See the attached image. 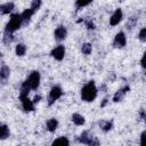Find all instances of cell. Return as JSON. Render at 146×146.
I'll use <instances>...</instances> for the list:
<instances>
[{"mask_svg": "<svg viewBox=\"0 0 146 146\" xmlns=\"http://www.w3.org/2000/svg\"><path fill=\"white\" fill-rule=\"evenodd\" d=\"M97 97V88L94 81H89L81 89V98L84 102H92Z\"/></svg>", "mask_w": 146, "mask_h": 146, "instance_id": "6da1fadb", "label": "cell"}, {"mask_svg": "<svg viewBox=\"0 0 146 146\" xmlns=\"http://www.w3.org/2000/svg\"><path fill=\"white\" fill-rule=\"evenodd\" d=\"M22 24H23V22H22L21 14H13L9 18V22L6 25V32L13 34L16 30H18L21 27Z\"/></svg>", "mask_w": 146, "mask_h": 146, "instance_id": "7a4b0ae2", "label": "cell"}, {"mask_svg": "<svg viewBox=\"0 0 146 146\" xmlns=\"http://www.w3.org/2000/svg\"><path fill=\"white\" fill-rule=\"evenodd\" d=\"M26 82H27V84L30 86L31 89H36L39 87V84H40V73L38 71H33L29 75Z\"/></svg>", "mask_w": 146, "mask_h": 146, "instance_id": "3957f363", "label": "cell"}, {"mask_svg": "<svg viewBox=\"0 0 146 146\" xmlns=\"http://www.w3.org/2000/svg\"><path fill=\"white\" fill-rule=\"evenodd\" d=\"M62 95H63V91H62V89L58 87V86H55V87H52L51 88V90H50V94H49V97H48V104L49 105H51V104H54L57 99H59L60 97H62Z\"/></svg>", "mask_w": 146, "mask_h": 146, "instance_id": "277c9868", "label": "cell"}, {"mask_svg": "<svg viewBox=\"0 0 146 146\" xmlns=\"http://www.w3.org/2000/svg\"><path fill=\"white\" fill-rule=\"evenodd\" d=\"M50 55H51L55 59H57V60H62V59L64 58V56H65V48H64V46L58 44L57 47H55V48L51 50Z\"/></svg>", "mask_w": 146, "mask_h": 146, "instance_id": "5b68a950", "label": "cell"}, {"mask_svg": "<svg viewBox=\"0 0 146 146\" xmlns=\"http://www.w3.org/2000/svg\"><path fill=\"white\" fill-rule=\"evenodd\" d=\"M122 17H123L122 10H121V9H116V10L113 13V15L111 16V18H110V24H111L112 26L117 25V24L122 21Z\"/></svg>", "mask_w": 146, "mask_h": 146, "instance_id": "8992f818", "label": "cell"}, {"mask_svg": "<svg viewBox=\"0 0 146 146\" xmlns=\"http://www.w3.org/2000/svg\"><path fill=\"white\" fill-rule=\"evenodd\" d=\"M127 43V39H125V34L123 32H119L115 38H114V46L116 48H122L124 47Z\"/></svg>", "mask_w": 146, "mask_h": 146, "instance_id": "52a82bcc", "label": "cell"}, {"mask_svg": "<svg viewBox=\"0 0 146 146\" xmlns=\"http://www.w3.org/2000/svg\"><path fill=\"white\" fill-rule=\"evenodd\" d=\"M66 34H67V31H66V29H65L64 26H58V27L55 30V32H54V36H55V39H56L57 41L64 40V39L66 38Z\"/></svg>", "mask_w": 146, "mask_h": 146, "instance_id": "ba28073f", "label": "cell"}, {"mask_svg": "<svg viewBox=\"0 0 146 146\" xmlns=\"http://www.w3.org/2000/svg\"><path fill=\"white\" fill-rule=\"evenodd\" d=\"M21 102H22L23 108H24L26 112H30V111H33V110H34V104H33V102H32L31 99H29V97L21 99Z\"/></svg>", "mask_w": 146, "mask_h": 146, "instance_id": "9c48e42d", "label": "cell"}, {"mask_svg": "<svg viewBox=\"0 0 146 146\" xmlns=\"http://www.w3.org/2000/svg\"><path fill=\"white\" fill-rule=\"evenodd\" d=\"M128 90H129V87H124V88L117 90V91L115 92L114 97H113V100H114V102H121V100L123 99V97L125 96V94H127Z\"/></svg>", "mask_w": 146, "mask_h": 146, "instance_id": "30bf717a", "label": "cell"}, {"mask_svg": "<svg viewBox=\"0 0 146 146\" xmlns=\"http://www.w3.org/2000/svg\"><path fill=\"white\" fill-rule=\"evenodd\" d=\"M30 90H31L30 86L27 84V82H26V81H24V82L22 83V87H21V92H19V99L26 98V97H27V95H29V92H30Z\"/></svg>", "mask_w": 146, "mask_h": 146, "instance_id": "8fae6325", "label": "cell"}, {"mask_svg": "<svg viewBox=\"0 0 146 146\" xmlns=\"http://www.w3.org/2000/svg\"><path fill=\"white\" fill-rule=\"evenodd\" d=\"M92 138H94L92 135H90L88 131H84V132L81 133V136H80V138H79V141L82 143V144H87V145H89L90 141L92 140Z\"/></svg>", "mask_w": 146, "mask_h": 146, "instance_id": "7c38bea8", "label": "cell"}, {"mask_svg": "<svg viewBox=\"0 0 146 146\" xmlns=\"http://www.w3.org/2000/svg\"><path fill=\"white\" fill-rule=\"evenodd\" d=\"M34 14V10H32L31 8H29V9H25L22 14H21V17H22V22L23 23H27L30 19H31V17H32V15Z\"/></svg>", "mask_w": 146, "mask_h": 146, "instance_id": "4fadbf2b", "label": "cell"}, {"mask_svg": "<svg viewBox=\"0 0 146 146\" xmlns=\"http://www.w3.org/2000/svg\"><path fill=\"white\" fill-rule=\"evenodd\" d=\"M51 146H70V141L66 137H59L52 141Z\"/></svg>", "mask_w": 146, "mask_h": 146, "instance_id": "5bb4252c", "label": "cell"}, {"mask_svg": "<svg viewBox=\"0 0 146 146\" xmlns=\"http://www.w3.org/2000/svg\"><path fill=\"white\" fill-rule=\"evenodd\" d=\"M14 9V3L13 2H7L0 6V14L5 15V14H9L11 10Z\"/></svg>", "mask_w": 146, "mask_h": 146, "instance_id": "9a60e30c", "label": "cell"}, {"mask_svg": "<svg viewBox=\"0 0 146 146\" xmlns=\"http://www.w3.org/2000/svg\"><path fill=\"white\" fill-rule=\"evenodd\" d=\"M72 121L73 123H75L76 125H82L84 124V117L81 115V114H78V113H74L72 115Z\"/></svg>", "mask_w": 146, "mask_h": 146, "instance_id": "2e32d148", "label": "cell"}, {"mask_svg": "<svg viewBox=\"0 0 146 146\" xmlns=\"http://www.w3.org/2000/svg\"><path fill=\"white\" fill-rule=\"evenodd\" d=\"M57 125H58V121H57L56 119H49V120L47 121V129H48V131H50V132L55 131L56 128H57Z\"/></svg>", "mask_w": 146, "mask_h": 146, "instance_id": "e0dca14e", "label": "cell"}, {"mask_svg": "<svg viewBox=\"0 0 146 146\" xmlns=\"http://www.w3.org/2000/svg\"><path fill=\"white\" fill-rule=\"evenodd\" d=\"M9 137V128L5 124L0 125V139H6Z\"/></svg>", "mask_w": 146, "mask_h": 146, "instance_id": "ac0fdd59", "label": "cell"}, {"mask_svg": "<svg viewBox=\"0 0 146 146\" xmlns=\"http://www.w3.org/2000/svg\"><path fill=\"white\" fill-rule=\"evenodd\" d=\"M9 74H10V70H9V67L6 66V65H3V66L0 68V79L6 80V79L9 76Z\"/></svg>", "mask_w": 146, "mask_h": 146, "instance_id": "d6986e66", "label": "cell"}, {"mask_svg": "<svg viewBox=\"0 0 146 146\" xmlns=\"http://www.w3.org/2000/svg\"><path fill=\"white\" fill-rule=\"evenodd\" d=\"M15 51H16V55H17V56H24L25 52H26V47H25V44H23V43L17 44Z\"/></svg>", "mask_w": 146, "mask_h": 146, "instance_id": "ffe728a7", "label": "cell"}, {"mask_svg": "<svg viewBox=\"0 0 146 146\" xmlns=\"http://www.w3.org/2000/svg\"><path fill=\"white\" fill-rule=\"evenodd\" d=\"M81 50H82V52H83L84 55H89V54L91 52V50H92V47H91L90 43H84V44L82 46Z\"/></svg>", "mask_w": 146, "mask_h": 146, "instance_id": "44dd1931", "label": "cell"}, {"mask_svg": "<svg viewBox=\"0 0 146 146\" xmlns=\"http://www.w3.org/2000/svg\"><path fill=\"white\" fill-rule=\"evenodd\" d=\"M100 127H102V129H103L104 131H108V130L112 129V122H110V121H104V122L100 123Z\"/></svg>", "mask_w": 146, "mask_h": 146, "instance_id": "7402d4cb", "label": "cell"}, {"mask_svg": "<svg viewBox=\"0 0 146 146\" xmlns=\"http://www.w3.org/2000/svg\"><path fill=\"white\" fill-rule=\"evenodd\" d=\"M137 19H138V18H136V17H130V18L128 19V22H127V27H129V29H132V27L136 25V23H137Z\"/></svg>", "mask_w": 146, "mask_h": 146, "instance_id": "603a6c76", "label": "cell"}, {"mask_svg": "<svg viewBox=\"0 0 146 146\" xmlns=\"http://www.w3.org/2000/svg\"><path fill=\"white\" fill-rule=\"evenodd\" d=\"M40 6H41V1H39V0H38V1H33V2L31 3V7H30V8H31L32 10H34V11H35V10H38V9H39V7H40Z\"/></svg>", "mask_w": 146, "mask_h": 146, "instance_id": "cb8c5ba5", "label": "cell"}, {"mask_svg": "<svg viewBox=\"0 0 146 146\" xmlns=\"http://www.w3.org/2000/svg\"><path fill=\"white\" fill-rule=\"evenodd\" d=\"M3 41H5L6 43H8V42H11V41H13V35H11V33H8V32H5V36H3Z\"/></svg>", "mask_w": 146, "mask_h": 146, "instance_id": "d4e9b609", "label": "cell"}, {"mask_svg": "<svg viewBox=\"0 0 146 146\" xmlns=\"http://www.w3.org/2000/svg\"><path fill=\"white\" fill-rule=\"evenodd\" d=\"M139 39H140L141 41H145V40H146V29H145V27H143V29L140 30V32H139Z\"/></svg>", "mask_w": 146, "mask_h": 146, "instance_id": "484cf974", "label": "cell"}, {"mask_svg": "<svg viewBox=\"0 0 146 146\" xmlns=\"http://www.w3.org/2000/svg\"><path fill=\"white\" fill-rule=\"evenodd\" d=\"M88 146H99V140H98L96 137H94L92 140L90 141V144H89Z\"/></svg>", "mask_w": 146, "mask_h": 146, "instance_id": "4316f807", "label": "cell"}, {"mask_svg": "<svg viewBox=\"0 0 146 146\" xmlns=\"http://www.w3.org/2000/svg\"><path fill=\"white\" fill-rule=\"evenodd\" d=\"M90 3V1H88V2H81V1H76L75 2V5H76V7H84V6H88Z\"/></svg>", "mask_w": 146, "mask_h": 146, "instance_id": "83f0119b", "label": "cell"}, {"mask_svg": "<svg viewBox=\"0 0 146 146\" xmlns=\"http://www.w3.org/2000/svg\"><path fill=\"white\" fill-rule=\"evenodd\" d=\"M144 139H145V131H144V132L141 133V136H140V146H145Z\"/></svg>", "mask_w": 146, "mask_h": 146, "instance_id": "f1b7e54d", "label": "cell"}, {"mask_svg": "<svg viewBox=\"0 0 146 146\" xmlns=\"http://www.w3.org/2000/svg\"><path fill=\"white\" fill-rule=\"evenodd\" d=\"M87 27H88L89 30H90V29H91V30H94V29H95V25H94V23H92V22H90V21H89V22H87Z\"/></svg>", "mask_w": 146, "mask_h": 146, "instance_id": "f546056e", "label": "cell"}, {"mask_svg": "<svg viewBox=\"0 0 146 146\" xmlns=\"http://www.w3.org/2000/svg\"><path fill=\"white\" fill-rule=\"evenodd\" d=\"M40 98H41L40 96H35V97H34V99L32 100V102H33V104H35V103H38V102L40 100Z\"/></svg>", "mask_w": 146, "mask_h": 146, "instance_id": "4dcf8cb0", "label": "cell"}, {"mask_svg": "<svg viewBox=\"0 0 146 146\" xmlns=\"http://www.w3.org/2000/svg\"><path fill=\"white\" fill-rule=\"evenodd\" d=\"M0 125H1V123H0Z\"/></svg>", "mask_w": 146, "mask_h": 146, "instance_id": "1f68e13d", "label": "cell"}]
</instances>
